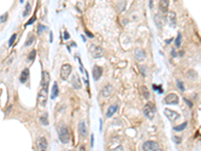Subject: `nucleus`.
I'll return each instance as SVG.
<instances>
[{"instance_id":"nucleus-45","label":"nucleus","mask_w":201,"mask_h":151,"mask_svg":"<svg viewBox=\"0 0 201 151\" xmlns=\"http://www.w3.org/2000/svg\"><path fill=\"white\" fill-rule=\"evenodd\" d=\"M152 2H153V0H151V1H150V8H152V6H153Z\"/></svg>"},{"instance_id":"nucleus-25","label":"nucleus","mask_w":201,"mask_h":151,"mask_svg":"<svg viewBox=\"0 0 201 151\" xmlns=\"http://www.w3.org/2000/svg\"><path fill=\"white\" fill-rule=\"evenodd\" d=\"M33 41H34V35L33 34H29L28 35V38H27V39H26V41H25V46H31V44L33 43Z\"/></svg>"},{"instance_id":"nucleus-6","label":"nucleus","mask_w":201,"mask_h":151,"mask_svg":"<svg viewBox=\"0 0 201 151\" xmlns=\"http://www.w3.org/2000/svg\"><path fill=\"white\" fill-rule=\"evenodd\" d=\"M164 103L167 105H177L179 103V97L174 93L168 94L164 99Z\"/></svg>"},{"instance_id":"nucleus-34","label":"nucleus","mask_w":201,"mask_h":151,"mask_svg":"<svg viewBox=\"0 0 201 151\" xmlns=\"http://www.w3.org/2000/svg\"><path fill=\"white\" fill-rule=\"evenodd\" d=\"M7 16H8V14H7V13H5L4 15H1V22H2V23L6 21V18H7Z\"/></svg>"},{"instance_id":"nucleus-23","label":"nucleus","mask_w":201,"mask_h":151,"mask_svg":"<svg viewBox=\"0 0 201 151\" xmlns=\"http://www.w3.org/2000/svg\"><path fill=\"white\" fill-rule=\"evenodd\" d=\"M197 73L195 71H193V70H190V71H187V74H186V77L188 79H190V80H195V79L197 78Z\"/></svg>"},{"instance_id":"nucleus-35","label":"nucleus","mask_w":201,"mask_h":151,"mask_svg":"<svg viewBox=\"0 0 201 151\" xmlns=\"http://www.w3.org/2000/svg\"><path fill=\"white\" fill-rule=\"evenodd\" d=\"M42 30H45V26L39 24V25H38V33H40Z\"/></svg>"},{"instance_id":"nucleus-29","label":"nucleus","mask_w":201,"mask_h":151,"mask_svg":"<svg viewBox=\"0 0 201 151\" xmlns=\"http://www.w3.org/2000/svg\"><path fill=\"white\" fill-rule=\"evenodd\" d=\"M30 10H31V6H30V4H29V3H27V4H26V6H25L24 12H23V16H27V15H28V13L30 12Z\"/></svg>"},{"instance_id":"nucleus-50","label":"nucleus","mask_w":201,"mask_h":151,"mask_svg":"<svg viewBox=\"0 0 201 151\" xmlns=\"http://www.w3.org/2000/svg\"><path fill=\"white\" fill-rule=\"evenodd\" d=\"M68 151H70V150H68Z\"/></svg>"},{"instance_id":"nucleus-9","label":"nucleus","mask_w":201,"mask_h":151,"mask_svg":"<svg viewBox=\"0 0 201 151\" xmlns=\"http://www.w3.org/2000/svg\"><path fill=\"white\" fill-rule=\"evenodd\" d=\"M92 55L95 59L100 57L104 55V49L100 46H92Z\"/></svg>"},{"instance_id":"nucleus-27","label":"nucleus","mask_w":201,"mask_h":151,"mask_svg":"<svg viewBox=\"0 0 201 151\" xmlns=\"http://www.w3.org/2000/svg\"><path fill=\"white\" fill-rule=\"evenodd\" d=\"M181 41H182V35H181V33H178V35H177V38L175 39V46L176 47H179L181 46Z\"/></svg>"},{"instance_id":"nucleus-18","label":"nucleus","mask_w":201,"mask_h":151,"mask_svg":"<svg viewBox=\"0 0 201 151\" xmlns=\"http://www.w3.org/2000/svg\"><path fill=\"white\" fill-rule=\"evenodd\" d=\"M135 57L138 62H144L145 59H146V54L143 49H138L136 50V54H135Z\"/></svg>"},{"instance_id":"nucleus-49","label":"nucleus","mask_w":201,"mask_h":151,"mask_svg":"<svg viewBox=\"0 0 201 151\" xmlns=\"http://www.w3.org/2000/svg\"><path fill=\"white\" fill-rule=\"evenodd\" d=\"M158 151H163V150H160V149H159V150H158Z\"/></svg>"},{"instance_id":"nucleus-36","label":"nucleus","mask_w":201,"mask_h":151,"mask_svg":"<svg viewBox=\"0 0 201 151\" xmlns=\"http://www.w3.org/2000/svg\"><path fill=\"white\" fill-rule=\"evenodd\" d=\"M153 88H154V90H157V91H159L158 93H160V94H162L163 93V90H162V88H161V87H156V86H153Z\"/></svg>"},{"instance_id":"nucleus-17","label":"nucleus","mask_w":201,"mask_h":151,"mask_svg":"<svg viewBox=\"0 0 201 151\" xmlns=\"http://www.w3.org/2000/svg\"><path fill=\"white\" fill-rule=\"evenodd\" d=\"M168 21H169V24L170 26H175L176 25V13L174 11H168Z\"/></svg>"},{"instance_id":"nucleus-38","label":"nucleus","mask_w":201,"mask_h":151,"mask_svg":"<svg viewBox=\"0 0 201 151\" xmlns=\"http://www.w3.org/2000/svg\"><path fill=\"white\" fill-rule=\"evenodd\" d=\"M78 151H87V149H86V146H84V145H81Z\"/></svg>"},{"instance_id":"nucleus-7","label":"nucleus","mask_w":201,"mask_h":151,"mask_svg":"<svg viewBox=\"0 0 201 151\" xmlns=\"http://www.w3.org/2000/svg\"><path fill=\"white\" fill-rule=\"evenodd\" d=\"M164 113H165L166 117H167L171 122H175L177 119L180 117L178 113L175 112V111H173V110H170V109H165L164 110Z\"/></svg>"},{"instance_id":"nucleus-41","label":"nucleus","mask_w":201,"mask_h":151,"mask_svg":"<svg viewBox=\"0 0 201 151\" xmlns=\"http://www.w3.org/2000/svg\"><path fill=\"white\" fill-rule=\"evenodd\" d=\"M184 101H185V102L187 103V105H188L189 107H192V103L190 102V101H188V100H187V99H184Z\"/></svg>"},{"instance_id":"nucleus-11","label":"nucleus","mask_w":201,"mask_h":151,"mask_svg":"<svg viewBox=\"0 0 201 151\" xmlns=\"http://www.w3.org/2000/svg\"><path fill=\"white\" fill-rule=\"evenodd\" d=\"M49 82H50V77L49 74L47 71H42V77H41V88H48L49 86Z\"/></svg>"},{"instance_id":"nucleus-8","label":"nucleus","mask_w":201,"mask_h":151,"mask_svg":"<svg viewBox=\"0 0 201 151\" xmlns=\"http://www.w3.org/2000/svg\"><path fill=\"white\" fill-rule=\"evenodd\" d=\"M71 86H73V88L75 90H81V79L80 77L78 75H73L71 77Z\"/></svg>"},{"instance_id":"nucleus-14","label":"nucleus","mask_w":201,"mask_h":151,"mask_svg":"<svg viewBox=\"0 0 201 151\" xmlns=\"http://www.w3.org/2000/svg\"><path fill=\"white\" fill-rule=\"evenodd\" d=\"M112 93H113V86L111 84H108L102 89L100 94H102V96L104 98H109L112 95Z\"/></svg>"},{"instance_id":"nucleus-42","label":"nucleus","mask_w":201,"mask_h":151,"mask_svg":"<svg viewBox=\"0 0 201 151\" xmlns=\"http://www.w3.org/2000/svg\"><path fill=\"white\" fill-rule=\"evenodd\" d=\"M91 140H92V141H91V146L92 148V147H94V135H92V136H91Z\"/></svg>"},{"instance_id":"nucleus-10","label":"nucleus","mask_w":201,"mask_h":151,"mask_svg":"<svg viewBox=\"0 0 201 151\" xmlns=\"http://www.w3.org/2000/svg\"><path fill=\"white\" fill-rule=\"evenodd\" d=\"M37 147H38V151H47L48 144H47L45 137H39L37 140Z\"/></svg>"},{"instance_id":"nucleus-39","label":"nucleus","mask_w":201,"mask_h":151,"mask_svg":"<svg viewBox=\"0 0 201 151\" xmlns=\"http://www.w3.org/2000/svg\"><path fill=\"white\" fill-rule=\"evenodd\" d=\"M63 38H65V39H68V38H70V33H68L67 30L65 31V36H63Z\"/></svg>"},{"instance_id":"nucleus-21","label":"nucleus","mask_w":201,"mask_h":151,"mask_svg":"<svg viewBox=\"0 0 201 151\" xmlns=\"http://www.w3.org/2000/svg\"><path fill=\"white\" fill-rule=\"evenodd\" d=\"M59 86H57L56 83H54V86H52V90H51V96H50L51 100H54L55 98L59 96Z\"/></svg>"},{"instance_id":"nucleus-28","label":"nucleus","mask_w":201,"mask_h":151,"mask_svg":"<svg viewBox=\"0 0 201 151\" xmlns=\"http://www.w3.org/2000/svg\"><path fill=\"white\" fill-rule=\"evenodd\" d=\"M35 55H36V52H35V50H31L30 54L28 55L27 60H30V62H32V60H33L34 59H35Z\"/></svg>"},{"instance_id":"nucleus-33","label":"nucleus","mask_w":201,"mask_h":151,"mask_svg":"<svg viewBox=\"0 0 201 151\" xmlns=\"http://www.w3.org/2000/svg\"><path fill=\"white\" fill-rule=\"evenodd\" d=\"M110 151H124V148H123V146H117V147H115V148H112Z\"/></svg>"},{"instance_id":"nucleus-22","label":"nucleus","mask_w":201,"mask_h":151,"mask_svg":"<svg viewBox=\"0 0 201 151\" xmlns=\"http://www.w3.org/2000/svg\"><path fill=\"white\" fill-rule=\"evenodd\" d=\"M140 93H141V95L145 98V99L148 100L150 98V92H149V89H148L147 87L142 86L141 88H140Z\"/></svg>"},{"instance_id":"nucleus-5","label":"nucleus","mask_w":201,"mask_h":151,"mask_svg":"<svg viewBox=\"0 0 201 151\" xmlns=\"http://www.w3.org/2000/svg\"><path fill=\"white\" fill-rule=\"evenodd\" d=\"M70 73H71V66L68 65V63L62 65V69H60V79L63 81H67L70 75Z\"/></svg>"},{"instance_id":"nucleus-48","label":"nucleus","mask_w":201,"mask_h":151,"mask_svg":"<svg viewBox=\"0 0 201 151\" xmlns=\"http://www.w3.org/2000/svg\"><path fill=\"white\" fill-rule=\"evenodd\" d=\"M22 2H23V0H20V3H22Z\"/></svg>"},{"instance_id":"nucleus-47","label":"nucleus","mask_w":201,"mask_h":151,"mask_svg":"<svg viewBox=\"0 0 201 151\" xmlns=\"http://www.w3.org/2000/svg\"><path fill=\"white\" fill-rule=\"evenodd\" d=\"M183 54H184V52H179V55H183Z\"/></svg>"},{"instance_id":"nucleus-12","label":"nucleus","mask_w":201,"mask_h":151,"mask_svg":"<svg viewBox=\"0 0 201 151\" xmlns=\"http://www.w3.org/2000/svg\"><path fill=\"white\" fill-rule=\"evenodd\" d=\"M103 75V69L99 66H94L92 68V78L95 81H99Z\"/></svg>"},{"instance_id":"nucleus-3","label":"nucleus","mask_w":201,"mask_h":151,"mask_svg":"<svg viewBox=\"0 0 201 151\" xmlns=\"http://www.w3.org/2000/svg\"><path fill=\"white\" fill-rule=\"evenodd\" d=\"M47 96H48V88H41L38 94V103L41 107H45L47 103Z\"/></svg>"},{"instance_id":"nucleus-31","label":"nucleus","mask_w":201,"mask_h":151,"mask_svg":"<svg viewBox=\"0 0 201 151\" xmlns=\"http://www.w3.org/2000/svg\"><path fill=\"white\" fill-rule=\"evenodd\" d=\"M16 36H17V34L14 33V34H12V36L9 38V41H8L9 46H12V44L14 43V41H15V38H16Z\"/></svg>"},{"instance_id":"nucleus-15","label":"nucleus","mask_w":201,"mask_h":151,"mask_svg":"<svg viewBox=\"0 0 201 151\" xmlns=\"http://www.w3.org/2000/svg\"><path fill=\"white\" fill-rule=\"evenodd\" d=\"M169 8V0H160L159 2V9L162 13H168Z\"/></svg>"},{"instance_id":"nucleus-13","label":"nucleus","mask_w":201,"mask_h":151,"mask_svg":"<svg viewBox=\"0 0 201 151\" xmlns=\"http://www.w3.org/2000/svg\"><path fill=\"white\" fill-rule=\"evenodd\" d=\"M78 132H80L81 137H83V138H86L88 135V128H87V124L84 120L81 121L78 124Z\"/></svg>"},{"instance_id":"nucleus-32","label":"nucleus","mask_w":201,"mask_h":151,"mask_svg":"<svg viewBox=\"0 0 201 151\" xmlns=\"http://www.w3.org/2000/svg\"><path fill=\"white\" fill-rule=\"evenodd\" d=\"M173 140L176 144H180L182 139H181V137H179V136H173Z\"/></svg>"},{"instance_id":"nucleus-16","label":"nucleus","mask_w":201,"mask_h":151,"mask_svg":"<svg viewBox=\"0 0 201 151\" xmlns=\"http://www.w3.org/2000/svg\"><path fill=\"white\" fill-rule=\"evenodd\" d=\"M28 78H29V70H28V69H24V70L21 71L20 77H19L20 83H22V84L26 83V81L28 80Z\"/></svg>"},{"instance_id":"nucleus-20","label":"nucleus","mask_w":201,"mask_h":151,"mask_svg":"<svg viewBox=\"0 0 201 151\" xmlns=\"http://www.w3.org/2000/svg\"><path fill=\"white\" fill-rule=\"evenodd\" d=\"M118 108H119L118 105H112V106H110L109 109H108V111H107V113H106V117H107V118L112 117L114 114H115L118 111Z\"/></svg>"},{"instance_id":"nucleus-19","label":"nucleus","mask_w":201,"mask_h":151,"mask_svg":"<svg viewBox=\"0 0 201 151\" xmlns=\"http://www.w3.org/2000/svg\"><path fill=\"white\" fill-rule=\"evenodd\" d=\"M155 22H156V24H157L158 27L162 28L163 25H164V23H165V17L161 16L160 14L155 15Z\"/></svg>"},{"instance_id":"nucleus-26","label":"nucleus","mask_w":201,"mask_h":151,"mask_svg":"<svg viewBox=\"0 0 201 151\" xmlns=\"http://www.w3.org/2000/svg\"><path fill=\"white\" fill-rule=\"evenodd\" d=\"M187 127V122H184L183 124H181V125H178V126H174L173 127V129L175 131H182V130H184L185 128Z\"/></svg>"},{"instance_id":"nucleus-43","label":"nucleus","mask_w":201,"mask_h":151,"mask_svg":"<svg viewBox=\"0 0 201 151\" xmlns=\"http://www.w3.org/2000/svg\"><path fill=\"white\" fill-rule=\"evenodd\" d=\"M171 55H172V57H176V55H176V52H175V50H174V49H172Z\"/></svg>"},{"instance_id":"nucleus-40","label":"nucleus","mask_w":201,"mask_h":151,"mask_svg":"<svg viewBox=\"0 0 201 151\" xmlns=\"http://www.w3.org/2000/svg\"><path fill=\"white\" fill-rule=\"evenodd\" d=\"M86 33L88 34V36H89V38H94V34H92V32H89V30H86Z\"/></svg>"},{"instance_id":"nucleus-44","label":"nucleus","mask_w":201,"mask_h":151,"mask_svg":"<svg viewBox=\"0 0 201 151\" xmlns=\"http://www.w3.org/2000/svg\"><path fill=\"white\" fill-rule=\"evenodd\" d=\"M49 34H50V42H52V41H54V36H52L54 34H52V31H50Z\"/></svg>"},{"instance_id":"nucleus-24","label":"nucleus","mask_w":201,"mask_h":151,"mask_svg":"<svg viewBox=\"0 0 201 151\" xmlns=\"http://www.w3.org/2000/svg\"><path fill=\"white\" fill-rule=\"evenodd\" d=\"M39 120H40L41 124L42 125H45L47 126L49 124V121H48V117H47V114H44V115L40 116V118H39Z\"/></svg>"},{"instance_id":"nucleus-1","label":"nucleus","mask_w":201,"mask_h":151,"mask_svg":"<svg viewBox=\"0 0 201 151\" xmlns=\"http://www.w3.org/2000/svg\"><path fill=\"white\" fill-rule=\"evenodd\" d=\"M57 135H59V141L63 143V144H67L70 140V130L65 124H59L57 126Z\"/></svg>"},{"instance_id":"nucleus-2","label":"nucleus","mask_w":201,"mask_h":151,"mask_svg":"<svg viewBox=\"0 0 201 151\" xmlns=\"http://www.w3.org/2000/svg\"><path fill=\"white\" fill-rule=\"evenodd\" d=\"M143 112H144V115L146 116L149 120H153L155 117V114H156V108H155L154 104H152V103H148V104H146L144 107Z\"/></svg>"},{"instance_id":"nucleus-4","label":"nucleus","mask_w":201,"mask_h":151,"mask_svg":"<svg viewBox=\"0 0 201 151\" xmlns=\"http://www.w3.org/2000/svg\"><path fill=\"white\" fill-rule=\"evenodd\" d=\"M159 150V145L157 142L152 141V140H148L144 142L142 145V151H158Z\"/></svg>"},{"instance_id":"nucleus-37","label":"nucleus","mask_w":201,"mask_h":151,"mask_svg":"<svg viewBox=\"0 0 201 151\" xmlns=\"http://www.w3.org/2000/svg\"><path fill=\"white\" fill-rule=\"evenodd\" d=\"M35 19H36V17L35 16H33L32 18H31V19L28 21L27 23H26V25H30V24H32V23L34 22V21H35Z\"/></svg>"},{"instance_id":"nucleus-30","label":"nucleus","mask_w":201,"mask_h":151,"mask_svg":"<svg viewBox=\"0 0 201 151\" xmlns=\"http://www.w3.org/2000/svg\"><path fill=\"white\" fill-rule=\"evenodd\" d=\"M177 87H178V89L180 90L181 92H184L185 91L184 85H183V83H182L180 80H177Z\"/></svg>"},{"instance_id":"nucleus-46","label":"nucleus","mask_w":201,"mask_h":151,"mask_svg":"<svg viewBox=\"0 0 201 151\" xmlns=\"http://www.w3.org/2000/svg\"><path fill=\"white\" fill-rule=\"evenodd\" d=\"M173 39H168V41H166V43H169V42H171Z\"/></svg>"}]
</instances>
